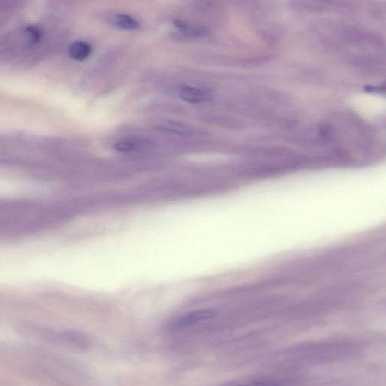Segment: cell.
<instances>
[{"instance_id":"obj_1","label":"cell","mask_w":386,"mask_h":386,"mask_svg":"<svg viewBox=\"0 0 386 386\" xmlns=\"http://www.w3.org/2000/svg\"><path fill=\"white\" fill-rule=\"evenodd\" d=\"M217 316V311L211 309H201L192 311V312L180 316L171 320L168 325V329L170 331L180 330L202 323V321L212 319Z\"/></svg>"},{"instance_id":"obj_2","label":"cell","mask_w":386,"mask_h":386,"mask_svg":"<svg viewBox=\"0 0 386 386\" xmlns=\"http://www.w3.org/2000/svg\"><path fill=\"white\" fill-rule=\"evenodd\" d=\"M180 96L182 99L191 104H201L209 100L210 95L205 90L192 87H184L180 90Z\"/></svg>"},{"instance_id":"obj_3","label":"cell","mask_w":386,"mask_h":386,"mask_svg":"<svg viewBox=\"0 0 386 386\" xmlns=\"http://www.w3.org/2000/svg\"><path fill=\"white\" fill-rule=\"evenodd\" d=\"M92 51V48L88 42L77 41L70 46L69 55L72 59L82 61L90 56Z\"/></svg>"},{"instance_id":"obj_4","label":"cell","mask_w":386,"mask_h":386,"mask_svg":"<svg viewBox=\"0 0 386 386\" xmlns=\"http://www.w3.org/2000/svg\"><path fill=\"white\" fill-rule=\"evenodd\" d=\"M174 24L181 33L189 37H201L206 34V30L202 27L190 25L184 20H175Z\"/></svg>"},{"instance_id":"obj_5","label":"cell","mask_w":386,"mask_h":386,"mask_svg":"<svg viewBox=\"0 0 386 386\" xmlns=\"http://www.w3.org/2000/svg\"><path fill=\"white\" fill-rule=\"evenodd\" d=\"M161 130L176 135H187L192 132L189 126L178 122H166L159 125Z\"/></svg>"},{"instance_id":"obj_6","label":"cell","mask_w":386,"mask_h":386,"mask_svg":"<svg viewBox=\"0 0 386 386\" xmlns=\"http://www.w3.org/2000/svg\"><path fill=\"white\" fill-rule=\"evenodd\" d=\"M113 24L117 27L127 30H137L140 27V23L137 20L127 15H116L113 19Z\"/></svg>"},{"instance_id":"obj_7","label":"cell","mask_w":386,"mask_h":386,"mask_svg":"<svg viewBox=\"0 0 386 386\" xmlns=\"http://www.w3.org/2000/svg\"><path fill=\"white\" fill-rule=\"evenodd\" d=\"M137 145L133 142H120L115 144L114 148L118 152L130 153L135 151Z\"/></svg>"},{"instance_id":"obj_8","label":"cell","mask_w":386,"mask_h":386,"mask_svg":"<svg viewBox=\"0 0 386 386\" xmlns=\"http://www.w3.org/2000/svg\"><path fill=\"white\" fill-rule=\"evenodd\" d=\"M225 386H278V385L273 381L256 380L250 382L230 384Z\"/></svg>"},{"instance_id":"obj_9","label":"cell","mask_w":386,"mask_h":386,"mask_svg":"<svg viewBox=\"0 0 386 386\" xmlns=\"http://www.w3.org/2000/svg\"><path fill=\"white\" fill-rule=\"evenodd\" d=\"M27 37H29L30 40L33 42H38L42 37L41 31L40 30L35 26L29 27L27 29Z\"/></svg>"}]
</instances>
